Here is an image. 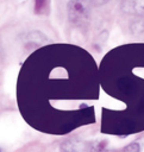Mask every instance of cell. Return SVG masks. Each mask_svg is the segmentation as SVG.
Segmentation results:
<instances>
[{"label":"cell","mask_w":144,"mask_h":152,"mask_svg":"<svg viewBox=\"0 0 144 152\" xmlns=\"http://www.w3.org/2000/svg\"><path fill=\"white\" fill-rule=\"evenodd\" d=\"M69 15L70 20L74 23H80L88 15V2L87 0H73L69 4Z\"/></svg>","instance_id":"6da1fadb"},{"label":"cell","mask_w":144,"mask_h":152,"mask_svg":"<svg viewBox=\"0 0 144 152\" xmlns=\"http://www.w3.org/2000/svg\"><path fill=\"white\" fill-rule=\"evenodd\" d=\"M124 152H139V145L138 144H131L127 147H125Z\"/></svg>","instance_id":"7a4b0ae2"}]
</instances>
